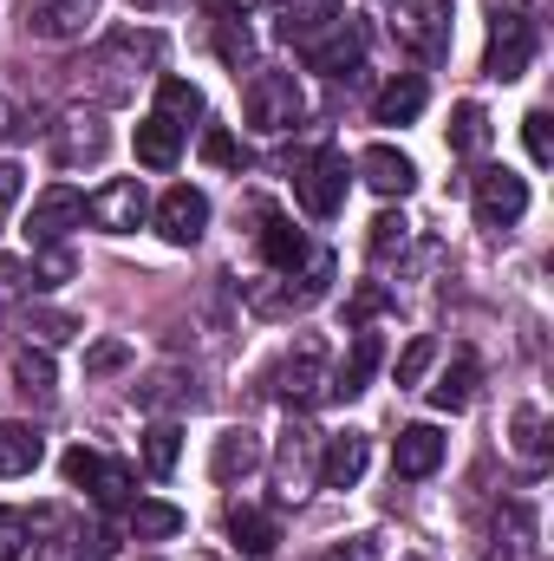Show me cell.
<instances>
[{
  "mask_svg": "<svg viewBox=\"0 0 554 561\" xmlns=\"http://www.w3.org/2000/svg\"><path fill=\"white\" fill-rule=\"evenodd\" d=\"M430 359H437V340H430V333H417L412 346L399 353V386H417V379L430 373Z\"/></svg>",
  "mask_w": 554,
  "mask_h": 561,
  "instance_id": "cell-40",
  "label": "cell"
},
{
  "mask_svg": "<svg viewBox=\"0 0 554 561\" xmlns=\"http://www.w3.org/2000/svg\"><path fill=\"white\" fill-rule=\"evenodd\" d=\"M476 379H483L476 353H457V359L443 366V379L430 386V405H437V412H463V405L476 399Z\"/></svg>",
  "mask_w": 554,
  "mask_h": 561,
  "instance_id": "cell-25",
  "label": "cell"
},
{
  "mask_svg": "<svg viewBox=\"0 0 554 561\" xmlns=\"http://www.w3.org/2000/svg\"><path fill=\"white\" fill-rule=\"evenodd\" d=\"M20 190H26V170H20V163H0V222H7V209L20 203Z\"/></svg>",
  "mask_w": 554,
  "mask_h": 561,
  "instance_id": "cell-46",
  "label": "cell"
},
{
  "mask_svg": "<svg viewBox=\"0 0 554 561\" xmlns=\"http://www.w3.org/2000/svg\"><path fill=\"white\" fill-rule=\"evenodd\" d=\"M203 163H216V170H242V144L229 138V131H203Z\"/></svg>",
  "mask_w": 554,
  "mask_h": 561,
  "instance_id": "cell-42",
  "label": "cell"
},
{
  "mask_svg": "<svg viewBox=\"0 0 554 561\" xmlns=\"http://www.w3.org/2000/svg\"><path fill=\"white\" fill-rule=\"evenodd\" d=\"M443 138H450V150H457V157H476V150L489 144V112H483L476 99H463V105L450 112V131H443Z\"/></svg>",
  "mask_w": 554,
  "mask_h": 561,
  "instance_id": "cell-29",
  "label": "cell"
},
{
  "mask_svg": "<svg viewBox=\"0 0 554 561\" xmlns=\"http://www.w3.org/2000/svg\"><path fill=\"white\" fill-rule=\"evenodd\" d=\"M138 7H170V0H138Z\"/></svg>",
  "mask_w": 554,
  "mask_h": 561,
  "instance_id": "cell-48",
  "label": "cell"
},
{
  "mask_svg": "<svg viewBox=\"0 0 554 561\" xmlns=\"http://www.w3.org/2000/svg\"><path fill=\"white\" fill-rule=\"evenodd\" d=\"M379 359H385L379 333H353V353H346V366H339V373H326V392H333V399H359V392H366V379L379 373Z\"/></svg>",
  "mask_w": 554,
  "mask_h": 561,
  "instance_id": "cell-20",
  "label": "cell"
},
{
  "mask_svg": "<svg viewBox=\"0 0 554 561\" xmlns=\"http://www.w3.org/2000/svg\"><path fill=\"white\" fill-rule=\"evenodd\" d=\"M320 561H379V536H346V542H333Z\"/></svg>",
  "mask_w": 554,
  "mask_h": 561,
  "instance_id": "cell-45",
  "label": "cell"
},
{
  "mask_svg": "<svg viewBox=\"0 0 554 561\" xmlns=\"http://www.w3.org/2000/svg\"><path fill=\"white\" fill-rule=\"evenodd\" d=\"M255 470H262V437L242 431V424H229V431L216 437V450H209V477H216V483H249Z\"/></svg>",
  "mask_w": 554,
  "mask_h": 561,
  "instance_id": "cell-15",
  "label": "cell"
},
{
  "mask_svg": "<svg viewBox=\"0 0 554 561\" xmlns=\"http://www.w3.org/2000/svg\"><path fill=\"white\" fill-rule=\"evenodd\" d=\"M176 457H183V431H176L170 419H157L150 431H143V470H150V477H170Z\"/></svg>",
  "mask_w": 554,
  "mask_h": 561,
  "instance_id": "cell-31",
  "label": "cell"
},
{
  "mask_svg": "<svg viewBox=\"0 0 554 561\" xmlns=\"http://www.w3.org/2000/svg\"><path fill=\"white\" fill-rule=\"evenodd\" d=\"M359 176H366L379 196H412V190H417V163L405 157V150H392V144L359 150Z\"/></svg>",
  "mask_w": 554,
  "mask_h": 561,
  "instance_id": "cell-17",
  "label": "cell"
},
{
  "mask_svg": "<svg viewBox=\"0 0 554 561\" xmlns=\"http://www.w3.org/2000/svg\"><path fill=\"white\" fill-rule=\"evenodd\" d=\"M209 39H216V59L235 66V72L255 59V33H249L242 0H209Z\"/></svg>",
  "mask_w": 554,
  "mask_h": 561,
  "instance_id": "cell-14",
  "label": "cell"
},
{
  "mask_svg": "<svg viewBox=\"0 0 554 561\" xmlns=\"http://www.w3.org/2000/svg\"><path fill=\"white\" fill-rule=\"evenodd\" d=\"M522 138H529V157H535V163H549V157H554V138H549V112H529V118H522Z\"/></svg>",
  "mask_w": 554,
  "mask_h": 561,
  "instance_id": "cell-44",
  "label": "cell"
},
{
  "mask_svg": "<svg viewBox=\"0 0 554 561\" xmlns=\"http://www.w3.org/2000/svg\"><path fill=\"white\" fill-rule=\"evenodd\" d=\"M85 216H92L105 236H138L143 222H150V190H143L138 176H112V183L85 203Z\"/></svg>",
  "mask_w": 554,
  "mask_h": 561,
  "instance_id": "cell-8",
  "label": "cell"
},
{
  "mask_svg": "<svg viewBox=\"0 0 554 561\" xmlns=\"http://www.w3.org/2000/svg\"><path fill=\"white\" fill-rule=\"evenodd\" d=\"M7 118H13V105H7V99H0V138H7Z\"/></svg>",
  "mask_w": 554,
  "mask_h": 561,
  "instance_id": "cell-47",
  "label": "cell"
},
{
  "mask_svg": "<svg viewBox=\"0 0 554 561\" xmlns=\"http://www.w3.org/2000/svg\"><path fill=\"white\" fill-rule=\"evenodd\" d=\"M470 196H476V222L483 229H509V222L529 216V183L516 170H476Z\"/></svg>",
  "mask_w": 554,
  "mask_h": 561,
  "instance_id": "cell-9",
  "label": "cell"
},
{
  "mask_svg": "<svg viewBox=\"0 0 554 561\" xmlns=\"http://www.w3.org/2000/svg\"><path fill=\"white\" fill-rule=\"evenodd\" d=\"M20 294H33V275H26V262H13V255H0V307H13Z\"/></svg>",
  "mask_w": 554,
  "mask_h": 561,
  "instance_id": "cell-43",
  "label": "cell"
},
{
  "mask_svg": "<svg viewBox=\"0 0 554 561\" xmlns=\"http://www.w3.org/2000/svg\"><path fill=\"white\" fill-rule=\"evenodd\" d=\"M203 229H209V196L189 190V183L163 190V203H157V236H163L170 249H189V242H203Z\"/></svg>",
  "mask_w": 554,
  "mask_h": 561,
  "instance_id": "cell-10",
  "label": "cell"
},
{
  "mask_svg": "<svg viewBox=\"0 0 554 561\" xmlns=\"http://www.w3.org/2000/svg\"><path fill=\"white\" fill-rule=\"evenodd\" d=\"M359 59H366V26H359V20H339L326 39H313V46H307V66H313V72H326V79H353V72H359Z\"/></svg>",
  "mask_w": 554,
  "mask_h": 561,
  "instance_id": "cell-13",
  "label": "cell"
},
{
  "mask_svg": "<svg viewBox=\"0 0 554 561\" xmlns=\"http://www.w3.org/2000/svg\"><path fill=\"white\" fill-rule=\"evenodd\" d=\"M131 144H138L143 170H176V157H183V131H176L170 118H157V112L138 125V138H131Z\"/></svg>",
  "mask_w": 554,
  "mask_h": 561,
  "instance_id": "cell-26",
  "label": "cell"
},
{
  "mask_svg": "<svg viewBox=\"0 0 554 561\" xmlns=\"http://www.w3.org/2000/svg\"><path fill=\"white\" fill-rule=\"evenodd\" d=\"M262 262L280 268V275H293V268H307V262H313V249H307V236H300L293 222L268 216V222H262Z\"/></svg>",
  "mask_w": 554,
  "mask_h": 561,
  "instance_id": "cell-24",
  "label": "cell"
},
{
  "mask_svg": "<svg viewBox=\"0 0 554 561\" xmlns=\"http://www.w3.org/2000/svg\"><path fill=\"white\" fill-rule=\"evenodd\" d=\"M92 20H99V0H26V33L33 39H53V46L85 39Z\"/></svg>",
  "mask_w": 554,
  "mask_h": 561,
  "instance_id": "cell-11",
  "label": "cell"
},
{
  "mask_svg": "<svg viewBox=\"0 0 554 561\" xmlns=\"http://www.w3.org/2000/svg\"><path fill=\"white\" fill-rule=\"evenodd\" d=\"M26 275H33V294H46V287L72 280V249H66V242H59V249H39V262H33Z\"/></svg>",
  "mask_w": 554,
  "mask_h": 561,
  "instance_id": "cell-36",
  "label": "cell"
},
{
  "mask_svg": "<svg viewBox=\"0 0 554 561\" xmlns=\"http://www.w3.org/2000/svg\"><path fill=\"white\" fill-rule=\"evenodd\" d=\"M405 561H424V556H405Z\"/></svg>",
  "mask_w": 554,
  "mask_h": 561,
  "instance_id": "cell-49",
  "label": "cell"
},
{
  "mask_svg": "<svg viewBox=\"0 0 554 561\" xmlns=\"http://www.w3.org/2000/svg\"><path fill=\"white\" fill-rule=\"evenodd\" d=\"M496 7V20H489V53H483V72L489 79H522L529 72V59H535V26L509 7V0H489Z\"/></svg>",
  "mask_w": 554,
  "mask_h": 561,
  "instance_id": "cell-3",
  "label": "cell"
},
{
  "mask_svg": "<svg viewBox=\"0 0 554 561\" xmlns=\"http://www.w3.org/2000/svg\"><path fill=\"white\" fill-rule=\"evenodd\" d=\"M26 242L33 249H59L72 229H85V196L79 190H66V183H53V190H39L33 196V209H26Z\"/></svg>",
  "mask_w": 554,
  "mask_h": 561,
  "instance_id": "cell-5",
  "label": "cell"
},
{
  "mask_svg": "<svg viewBox=\"0 0 554 561\" xmlns=\"http://www.w3.org/2000/svg\"><path fill=\"white\" fill-rule=\"evenodd\" d=\"M443 463V431L437 424H405L392 444V477H430Z\"/></svg>",
  "mask_w": 554,
  "mask_h": 561,
  "instance_id": "cell-18",
  "label": "cell"
},
{
  "mask_svg": "<svg viewBox=\"0 0 554 561\" xmlns=\"http://www.w3.org/2000/svg\"><path fill=\"white\" fill-rule=\"evenodd\" d=\"M229 542H235V556L268 561V556L280 549V523L268 516V510H249V503H235V510H229Z\"/></svg>",
  "mask_w": 554,
  "mask_h": 561,
  "instance_id": "cell-19",
  "label": "cell"
},
{
  "mask_svg": "<svg viewBox=\"0 0 554 561\" xmlns=\"http://www.w3.org/2000/svg\"><path fill=\"white\" fill-rule=\"evenodd\" d=\"M183 510L176 503H131V536L138 542H170V536H183Z\"/></svg>",
  "mask_w": 554,
  "mask_h": 561,
  "instance_id": "cell-30",
  "label": "cell"
},
{
  "mask_svg": "<svg viewBox=\"0 0 554 561\" xmlns=\"http://www.w3.org/2000/svg\"><path fill=\"white\" fill-rule=\"evenodd\" d=\"M366 463H372V437L366 431H339V437H326L313 477H320V490H353L366 477Z\"/></svg>",
  "mask_w": 554,
  "mask_h": 561,
  "instance_id": "cell-12",
  "label": "cell"
},
{
  "mask_svg": "<svg viewBox=\"0 0 554 561\" xmlns=\"http://www.w3.org/2000/svg\"><path fill=\"white\" fill-rule=\"evenodd\" d=\"M307 477H313V431H287L280 437V450H275V483H280V496H300L307 490Z\"/></svg>",
  "mask_w": 554,
  "mask_h": 561,
  "instance_id": "cell-21",
  "label": "cell"
},
{
  "mask_svg": "<svg viewBox=\"0 0 554 561\" xmlns=\"http://www.w3.org/2000/svg\"><path fill=\"white\" fill-rule=\"evenodd\" d=\"M26 333H33L39 346H66V340L79 333V320H72V313H53V307H39V313H26Z\"/></svg>",
  "mask_w": 554,
  "mask_h": 561,
  "instance_id": "cell-35",
  "label": "cell"
},
{
  "mask_svg": "<svg viewBox=\"0 0 554 561\" xmlns=\"http://www.w3.org/2000/svg\"><path fill=\"white\" fill-rule=\"evenodd\" d=\"M39 457H46V444H39L33 424H20V419L0 424V477H26Z\"/></svg>",
  "mask_w": 554,
  "mask_h": 561,
  "instance_id": "cell-27",
  "label": "cell"
},
{
  "mask_svg": "<svg viewBox=\"0 0 554 561\" xmlns=\"http://www.w3.org/2000/svg\"><path fill=\"white\" fill-rule=\"evenodd\" d=\"M66 483L72 490H92V503L99 510H131V470L125 463H112V457H99V450H66Z\"/></svg>",
  "mask_w": 554,
  "mask_h": 561,
  "instance_id": "cell-7",
  "label": "cell"
},
{
  "mask_svg": "<svg viewBox=\"0 0 554 561\" xmlns=\"http://www.w3.org/2000/svg\"><path fill=\"white\" fill-rule=\"evenodd\" d=\"M157 118H170V125L183 131L189 118H203V92H196L189 79H176V72H170V79H157Z\"/></svg>",
  "mask_w": 554,
  "mask_h": 561,
  "instance_id": "cell-28",
  "label": "cell"
},
{
  "mask_svg": "<svg viewBox=\"0 0 554 561\" xmlns=\"http://www.w3.org/2000/svg\"><path fill=\"white\" fill-rule=\"evenodd\" d=\"M72 556H79V561H112V556H118V536H112L105 523H92V529H72Z\"/></svg>",
  "mask_w": 554,
  "mask_h": 561,
  "instance_id": "cell-39",
  "label": "cell"
},
{
  "mask_svg": "<svg viewBox=\"0 0 554 561\" xmlns=\"http://www.w3.org/2000/svg\"><path fill=\"white\" fill-rule=\"evenodd\" d=\"M33 549V516L26 510H0V561L26 556Z\"/></svg>",
  "mask_w": 554,
  "mask_h": 561,
  "instance_id": "cell-37",
  "label": "cell"
},
{
  "mask_svg": "<svg viewBox=\"0 0 554 561\" xmlns=\"http://www.w3.org/2000/svg\"><path fill=\"white\" fill-rule=\"evenodd\" d=\"M542 431H549V424H542L535 405H522V412H516V450H522V457H535V463L549 457V437H542Z\"/></svg>",
  "mask_w": 554,
  "mask_h": 561,
  "instance_id": "cell-38",
  "label": "cell"
},
{
  "mask_svg": "<svg viewBox=\"0 0 554 561\" xmlns=\"http://www.w3.org/2000/svg\"><path fill=\"white\" fill-rule=\"evenodd\" d=\"M405 242H412V222H405L399 209H385V216L372 222V236H366L372 262H392V255H405Z\"/></svg>",
  "mask_w": 554,
  "mask_h": 561,
  "instance_id": "cell-32",
  "label": "cell"
},
{
  "mask_svg": "<svg viewBox=\"0 0 554 561\" xmlns=\"http://www.w3.org/2000/svg\"><path fill=\"white\" fill-rule=\"evenodd\" d=\"M424 99H430V85L417 79V72H405V79H392L379 99H372V125H412L417 112H424Z\"/></svg>",
  "mask_w": 554,
  "mask_h": 561,
  "instance_id": "cell-22",
  "label": "cell"
},
{
  "mask_svg": "<svg viewBox=\"0 0 554 561\" xmlns=\"http://www.w3.org/2000/svg\"><path fill=\"white\" fill-rule=\"evenodd\" d=\"M125 366H131V346H125V340H99V346L85 353V373H92V379H105V373H125Z\"/></svg>",
  "mask_w": 554,
  "mask_h": 561,
  "instance_id": "cell-41",
  "label": "cell"
},
{
  "mask_svg": "<svg viewBox=\"0 0 554 561\" xmlns=\"http://www.w3.org/2000/svg\"><path fill=\"white\" fill-rule=\"evenodd\" d=\"M392 33H399V46H405L412 59L437 66V59L450 53V0H399Z\"/></svg>",
  "mask_w": 554,
  "mask_h": 561,
  "instance_id": "cell-4",
  "label": "cell"
},
{
  "mask_svg": "<svg viewBox=\"0 0 554 561\" xmlns=\"http://www.w3.org/2000/svg\"><path fill=\"white\" fill-rule=\"evenodd\" d=\"M13 386L26 392V399H53V359L46 353H13Z\"/></svg>",
  "mask_w": 554,
  "mask_h": 561,
  "instance_id": "cell-33",
  "label": "cell"
},
{
  "mask_svg": "<svg viewBox=\"0 0 554 561\" xmlns=\"http://www.w3.org/2000/svg\"><path fill=\"white\" fill-rule=\"evenodd\" d=\"M346 183H353V170H346V150H313V157H300L293 163V196H300V209L307 216H339V203H346Z\"/></svg>",
  "mask_w": 554,
  "mask_h": 561,
  "instance_id": "cell-2",
  "label": "cell"
},
{
  "mask_svg": "<svg viewBox=\"0 0 554 561\" xmlns=\"http://www.w3.org/2000/svg\"><path fill=\"white\" fill-rule=\"evenodd\" d=\"M112 150V131L92 118V112H72L66 131H59V163H99Z\"/></svg>",
  "mask_w": 554,
  "mask_h": 561,
  "instance_id": "cell-23",
  "label": "cell"
},
{
  "mask_svg": "<svg viewBox=\"0 0 554 561\" xmlns=\"http://www.w3.org/2000/svg\"><path fill=\"white\" fill-rule=\"evenodd\" d=\"M346 20V0H287V20H280V39L287 46H313V39H326L333 26Z\"/></svg>",
  "mask_w": 554,
  "mask_h": 561,
  "instance_id": "cell-16",
  "label": "cell"
},
{
  "mask_svg": "<svg viewBox=\"0 0 554 561\" xmlns=\"http://www.w3.org/2000/svg\"><path fill=\"white\" fill-rule=\"evenodd\" d=\"M268 379H275V392L287 399V405L320 399V392H326V340H320V333H300V340L287 346V359H280Z\"/></svg>",
  "mask_w": 554,
  "mask_h": 561,
  "instance_id": "cell-6",
  "label": "cell"
},
{
  "mask_svg": "<svg viewBox=\"0 0 554 561\" xmlns=\"http://www.w3.org/2000/svg\"><path fill=\"white\" fill-rule=\"evenodd\" d=\"M242 112H249L255 131L280 138V131H293V125L307 118V92H300L293 72H268V66H255L249 85H242Z\"/></svg>",
  "mask_w": 554,
  "mask_h": 561,
  "instance_id": "cell-1",
  "label": "cell"
},
{
  "mask_svg": "<svg viewBox=\"0 0 554 561\" xmlns=\"http://www.w3.org/2000/svg\"><path fill=\"white\" fill-rule=\"evenodd\" d=\"M138 405L143 412H163V405H196V392L183 386V373H157L138 386Z\"/></svg>",
  "mask_w": 554,
  "mask_h": 561,
  "instance_id": "cell-34",
  "label": "cell"
}]
</instances>
